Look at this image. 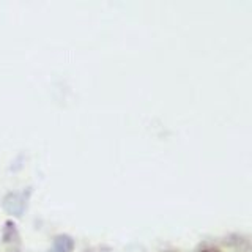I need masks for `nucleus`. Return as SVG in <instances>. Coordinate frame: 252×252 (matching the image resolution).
<instances>
[{
    "label": "nucleus",
    "mask_w": 252,
    "mask_h": 252,
    "mask_svg": "<svg viewBox=\"0 0 252 252\" xmlns=\"http://www.w3.org/2000/svg\"><path fill=\"white\" fill-rule=\"evenodd\" d=\"M203 252H213V251H203Z\"/></svg>",
    "instance_id": "2"
},
{
    "label": "nucleus",
    "mask_w": 252,
    "mask_h": 252,
    "mask_svg": "<svg viewBox=\"0 0 252 252\" xmlns=\"http://www.w3.org/2000/svg\"><path fill=\"white\" fill-rule=\"evenodd\" d=\"M74 241L68 235H59L54 240V252H73Z\"/></svg>",
    "instance_id": "1"
}]
</instances>
